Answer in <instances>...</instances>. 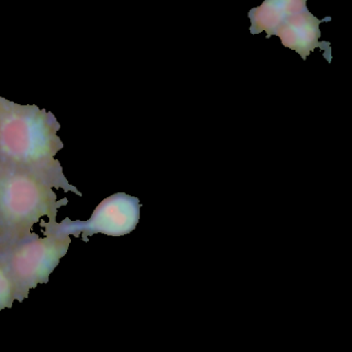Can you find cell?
I'll return each mask as SVG.
<instances>
[{
    "label": "cell",
    "instance_id": "3",
    "mask_svg": "<svg viewBox=\"0 0 352 352\" xmlns=\"http://www.w3.org/2000/svg\"><path fill=\"white\" fill-rule=\"evenodd\" d=\"M248 17L253 36L265 32L267 38L279 36L282 45L296 51L304 61L315 49H320L327 63H331V43L319 41V26L331 22V17H315L307 8V0H265L249 11Z\"/></svg>",
    "mask_w": 352,
    "mask_h": 352
},
{
    "label": "cell",
    "instance_id": "5",
    "mask_svg": "<svg viewBox=\"0 0 352 352\" xmlns=\"http://www.w3.org/2000/svg\"><path fill=\"white\" fill-rule=\"evenodd\" d=\"M141 207L138 197L118 192L104 199L87 221H72L69 218H65L61 223H57L56 220H50V222L42 220L41 226L46 228L45 232L59 236H82L85 242L89 241V236L96 234L122 236L137 228Z\"/></svg>",
    "mask_w": 352,
    "mask_h": 352
},
{
    "label": "cell",
    "instance_id": "2",
    "mask_svg": "<svg viewBox=\"0 0 352 352\" xmlns=\"http://www.w3.org/2000/svg\"><path fill=\"white\" fill-rule=\"evenodd\" d=\"M67 204L34 175L0 164V255L38 236L32 232L34 224L44 216L56 220L59 208Z\"/></svg>",
    "mask_w": 352,
    "mask_h": 352
},
{
    "label": "cell",
    "instance_id": "1",
    "mask_svg": "<svg viewBox=\"0 0 352 352\" xmlns=\"http://www.w3.org/2000/svg\"><path fill=\"white\" fill-rule=\"evenodd\" d=\"M60 129L53 113L0 96V164L30 173L52 188L82 197L55 160L65 147L57 135Z\"/></svg>",
    "mask_w": 352,
    "mask_h": 352
},
{
    "label": "cell",
    "instance_id": "6",
    "mask_svg": "<svg viewBox=\"0 0 352 352\" xmlns=\"http://www.w3.org/2000/svg\"><path fill=\"white\" fill-rule=\"evenodd\" d=\"M16 300V290L13 281L0 259V311L12 308Z\"/></svg>",
    "mask_w": 352,
    "mask_h": 352
},
{
    "label": "cell",
    "instance_id": "4",
    "mask_svg": "<svg viewBox=\"0 0 352 352\" xmlns=\"http://www.w3.org/2000/svg\"><path fill=\"white\" fill-rule=\"evenodd\" d=\"M45 238L36 236L24 241L0 255L16 290V300L22 302L30 290L49 282L51 274L69 250L72 239L45 232Z\"/></svg>",
    "mask_w": 352,
    "mask_h": 352
}]
</instances>
